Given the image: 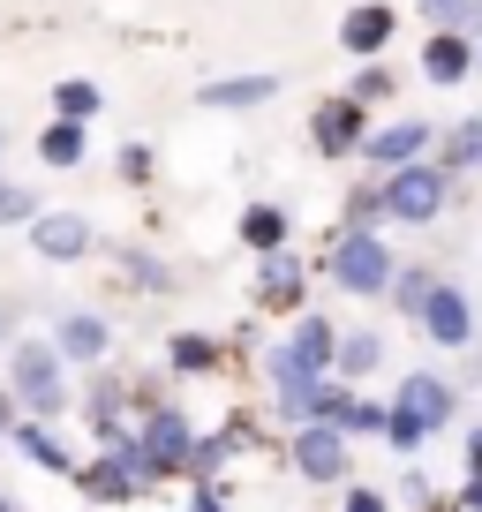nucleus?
<instances>
[{"label":"nucleus","mask_w":482,"mask_h":512,"mask_svg":"<svg viewBox=\"0 0 482 512\" xmlns=\"http://www.w3.org/2000/svg\"><path fill=\"white\" fill-rule=\"evenodd\" d=\"M317 272L332 279L339 294H354V302H377V294L392 287V272H400V256H392L385 226H339Z\"/></svg>","instance_id":"obj_1"},{"label":"nucleus","mask_w":482,"mask_h":512,"mask_svg":"<svg viewBox=\"0 0 482 512\" xmlns=\"http://www.w3.org/2000/svg\"><path fill=\"white\" fill-rule=\"evenodd\" d=\"M332 347H339L332 317L302 309V317H294V332L279 339L272 354H264V377H272V400H302L309 384H324V377H332Z\"/></svg>","instance_id":"obj_2"},{"label":"nucleus","mask_w":482,"mask_h":512,"mask_svg":"<svg viewBox=\"0 0 482 512\" xmlns=\"http://www.w3.org/2000/svg\"><path fill=\"white\" fill-rule=\"evenodd\" d=\"M8 400H16L23 422L68 415V362L53 354V339H16V354H8Z\"/></svg>","instance_id":"obj_3"},{"label":"nucleus","mask_w":482,"mask_h":512,"mask_svg":"<svg viewBox=\"0 0 482 512\" xmlns=\"http://www.w3.org/2000/svg\"><path fill=\"white\" fill-rule=\"evenodd\" d=\"M445 204H452V174L430 159L377 174V226H437Z\"/></svg>","instance_id":"obj_4"},{"label":"nucleus","mask_w":482,"mask_h":512,"mask_svg":"<svg viewBox=\"0 0 482 512\" xmlns=\"http://www.w3.org/2000/svg\"><path fill=\"white\" fill-rule=\"evenodd\" d=\"M129 445L144 452L151 482H174V475H189V452H196V422L181 415L174 400H144V407H136V430H129Z\"/></svg>","instance_id":"obj_5"},{"label":"nucleus","mask_w":482,"mask_h":512,"mask_svg":"<svg viewBox=\"0 0 482 512\" xmlns=\"http://www.w3.org/2000/svg\"><path fill=\"white\" fill-rule=\"evenodd\" d=\"M68 482H76L91 505H136V497L159 490L151 467H144V452H136L129 437H121V445H98L91 460H76V475H68Z\"/></svg>","instance_id":"obj_6"},{"label":"nucleus","mask_w":482,"mask_h":512,"mask_svg":"<svg viewBox=\"0 0 482 512\" xmlns=\"http://www.w3.org/2000/svg\"><path fill=\"white\" fill-rule=\"evenodd\" d=\"M392 422H407L422 445L445 437L452 422H460V392H452V377H437V369H407V377L392 384Z\"/></svg>","instance_id":"obj_7"},{"label":"nucleus","mask_w":482,"mask_h":512,"mask_svg":"<svg viewBox=\"0 0 482 512\" xmlns=\"http://www.w3.org/2000/svg\"><path fill=\"white\" fill-rule=\"evenodd\" d=\"M287 460H294V475L317 482V490H347L354 482V437H339L332 422H294Z\"/></svg>","instance_id":"obj_8"},{"label":"nucleus","mask_w":482,"mask_h":512,"mask_svg":"<svg viewBox=\"0 0 482 512\" xmlns=\"http://www.w3.org/2000/svg\"><path fill=\"white\" fill-rule=\"evenodd\" d=\"M370 106H354L347 91L339 98H317V106H309V144L324 151V159H362V136H370Z\"/></svg>","instance_id":"obj_9"},{"label":"nucleus","mask_w":482,"mask_h":512,"mask_svg":"<svg viewBox=\"0 0 482 512\" xmlns=\"http://www.w3.org/2000/svg\"><path fill=\"white\" fill-rule=\"evenodd\" d=\"M23 234H31V256H46V264H83V256L106 249V241H98V226L83 219V211H38Z\"/></svg>","instance_id":"obj_10"},{"label":"nucleus","mask_w":482,"mask_h":512,"mask_svg":"<svg viewBox=\"0 0 482 512\" xmlns=\"http://www.w3.org/2000/svg\"><path fill=\"white\" fill-rule=\"evenodd\" d=\"M422 339L430 347H445V354H460L467 339H475V302H467V287H452V279H437L430 287V302H422Z\"/></svg>","instance_id":"obj_11"},{"label":"nucleus","mask_w":482,"mask_h":512,"mask_svg":"<svg viewBox=\"0 0 482 512\" xmlns=\"http://www.w3.org/2000/svg\"><path fill=\"white\" fill-rule=\"evenodd\" d=\"M257 309H272V317H302V302H309V264L294 249H279V256H257V294H249Z\"/></svg>","instance_id":"obj_12"},{"label":"nucleus","mask_w":482,"mask_h":512,"mask_svg":"<svg viewBox=\"0 0 482 512\" xmlns=\"http://www.w3.org/2000/svg\"><path fill=\"white\" fill-rule=\"evenodd\" d=\"M430 144H437V128H430V121H377L370 136H362V159H370L377 174H392V166L430 159Z\"/></svg>","instance_id":"obj_13"},{"label":"nucleus","mask_w":482,"mask_h":512,"mask_svg":"<svg viewBox=\"0 0 482 512\" xmlns=\"http://www.w3.org/2000/svg\"><path fill=\"white\" fill-rule=\"evenodd\" d=\"M83 422H91L98 445H121V437L136 430V415H129V384L113 377V369H91V392H83Z\"/></svg>","instance_id":"obj_14"},{"label":"nucleus","mask_w":482,"mask_h":512,"mask_svg":"<svg viewBox=\"0 0 482 512\" xmlns=\"http://www.w3.org/2000/svg\"><path fill=\"white\" fill-rule=\"evenodd\" d=\"M53 354H61V362H76V369H106L113 324L98 317V309H68V317L53 324Z\"/></svg>","instance_id":"obj_15"},{"label":"nucleus","mask_w":482,"mask_h":512,"mask_svg":"<svg viewBox=\"0 0 482 512\" xmlns=\"http://www.w3.org/2000/svg\"><path fill=\"white\" fill-rule=\"evenodd\" d=\"M392 31H400L392 0H362V8H347V16H339V53H354V61H377V53L392 46Z\"/></svg>","instance_id":"obj_16"},{"label":"nucleus","mask_w":482,"mask_h":512,"mask_svg":"<svg viewBox=\"0 0 482 512\" xmlns=\"http://www.w3.org/2000/svg\"><path fill=\"white\" fill-rule=\"evenodd\" d=\"M385 332L377 324H354V332H339V347H332V377L339 384H362V377H377L385 369Z\"/></svg>","instance_id":"obj_17"},{"label":"nucleus","mask_w":482,"mask_h":512,"mask_svg":"<svg viewBox=\"0 0 482 512\" xmlns=\"http://www.w3.org/2000/svg\"><path fill=\"white\" fill-rule=\"evenodd\" d=\"M279 98V76H211L196 83V106L211 113H249V106H272Z\"/></svg>","instance_id":"obj_18"},{"label":"nucleus","mask_w":482,"mask_h":512,"mask_svg":"<svg viewBox=\"0 0 482 512\" xmlns=\"http://www.w3.org/2000/svg\"><path fill=\"white\" fill-rule=\"evenodd\" d=\"M422 76H430L437 91L467 83V76H475V38H467V31H437L430 46H422Z\"/></svg>","instance_id":"obj_19"},{"label":"nucleus","mask_w":482,"mask_h":512,"mask_svg":"<svg viewBox=\"0 0 482 512\" xmlns=\"http://www.w3.org/2000/svg\"><path fill=\"white\" fill-rule=\"evenodd\" d=\"M234 234H241V249L249 256H279V249H294V219H287V204H249L234 219Z\"/></svg>","instance_id":"obj_20"},{"label":"nucleus","mask_w":482,"mask_h":512,"mask_svg":"<svg viewBox=\"0 0 482 512\" xmlns=\"http://www.w3.org/2000/svg\"><path fill=\"white\" fill-rule=\"evenodd\" d=\"M430 166H445L452 181L460 174H482V113H467V121H452L445 136L430 144Z\"/></svg>","instance_id":"obj_21"},{"label":"nucleus","mask_w":482,"mask_h":512,"mask_svg":"<svg viewBox=\"0 0 482 512\" xmlns=\"http://www.w3.org/2000/svg\"><path fill=\"white\" fill-rule=\"evenodd\" d=\"M249 445H257V430H249V422H226V430L196 437V452H189V475H196V482H219V467L234 460V452H249Z\"/></svg>","instance_id":"obj_22"},{"label":"nucleus","mask_w":482,"mask_h":512,"mask_svg":"<svg viewBox=\"0 0 482 512\" xmlns=\"http://www.w3.org/2000/svg\"><path fill=\"white\" fill-rule=\"evenodd\" d=\"M8 445H16L31 467H46V475H76V452L61 445V430H53V422H16V437H8Z\"/></svg>","instance_id":"obj_23"},{"label":"nucleus","mask_w":482,"mask_h":512,"mask_svg":"<svg viewBox=\"0 0 482 512\" xmlns=\"http://www.w3.org/2000/svg\"><path fill=\"white\" fill-rule=\"evenodd\" d=\"M219 362H226V347L211 332H174L166 339V369H174V377H211Z\"/></svg>","instance_id":"obj_24"},{"label":"nucleus","mask_w":482,"mask_h":512,"mask_svg":"<svg viewBox=\"0 0 482 512\" xmlns=\"http://www.w3.org/2000/svg\"><path fill=\"white\" fill-rule=\"evenodd\" d=\"M38 159H46L53 174H68V166H83V159H91V128H83V121H53L46 136H38Z\"/></svg>","instance_id":"obj_25"},{"label":"nucleus","mask_w":482,"mask_h":512,"mask_svg":"<svg viewBox=\"0 0 482 512\" xmlns=\"http://www.w3.org/2000/svg\"><path fill=\"white\" fill-rule=\"evenodd\" d=\"M113 264H121V279H129V287L174 294V264H166V256H151V249H113Z\"/></svg>","instance_id":"obj_26"},{"label":"nucleus","mask_w":482,"mask_h":512,"mask_svg":"<svg viewBox=\"0 0 482 512\" xmlns=\"http://www.w3.org/2000/svg\"><path fill=\"white\" fill-rule=\"evenodd\" d=\"M53 113H61V121H83V128H91L98 113H106V91H98L91 76H68V83H53Z\"/></svg>","instance_id":"obj_27"},{"label":"nucleus","mask_w":482,"mask_h":512,"mask_svg":"<svg viewBox=\"0 0 482 512\" xmlns=\"http://www.w3.org/2000/svg\"><path fill=\"white\" fill-rule=\"evenodd\" d=\"M430 287H437V272H430V264H400L385 294H392V309H400V317L415 324V317H422V302H430Z\"/></svg>","instance_id":"obj_28"},{"label":"nucleus","mask_w":482,"mask_h":512,"mask_svg":"<svg viewBox=\"0 0 482 512\" xmlns=\"http://www.w3.org/2000/svg\"><path fill=\"white\" fill-rule=\"evenodd\" d=\"M38 211H46V204H38L31 181H8V174H0V226H31Z\"/></svg>","instance_id":"obj_29"},{"label":"nucleus","mask_w":482,"mask_h":512,"mask_svg":"<svg viewBox=\"0 0 482 512\" xmlns=\"http://www.w3.org/2000/svg\"><path fill=\"white\" fill-rule=\"evenodd\" d=\"M430 31H467V0H415Z\"/></svg>","instance_id":"obj_30"},{"label":"nucleus","mask_w":482,"mask_h":512,"mask_svg":"<svg viewBox=\"0 0 482 512\" xmlns=\"http://www.w3.org/2000/svg\"><path fill=\"white\" fill-rule=\"evenodd\" d=\"M347 98H354V106H377V98H392V68H377V61H370L362 76H354V91H347Z\"/></svg>","instance_id":"obj_31"},{"label":"nucleus","mask_w":482,"mask_h":512,"mask_svg":"<svg viewBox=\"0 0 482 512\" xmlns=\"http://www.w3.org/2000/svg\"><path fill=\"white\" fill-rule=\"evenodd\" d=\"M339 512H392V497L370 490V482H347V490H339Z\"/></svg>","instance_id":"obj_32"},{"label":"nucleus","mask_w":482,"mask_h":512,"mask_svg":"<svg viewBox=\"0 0 482 512\" xmlns=\"http://www.w3.org/2000/svg\"><path fill=\"white\" fill-rule=\"evenodd\" d=\"M121 181H129V189L151 181V144H121Z\"/></svg>","instance_id":"obj_33"},{"label":"nucleus","mask_w":482,"mask_h":512,"mask_svg":"<svg viewBox=\"0 0 482 512\" xmlns=\"http://www.w3.org/2000/svg\"><path fill=\"white\" fill-rule=\"evenodd\" d=\"M339 226H377V181L347 196V219H339Z\"/></svg>","instance_id":"obj_34"},{"label":"nucleus","mask_w":482,"mask_h":512,"mask_svg":"<svg viewBox=\"0 0 482 512\" xmlns=\"http://www.w3.org/2000/svg\"><path fill=\"white\" fill-rule=\"evenodd\" d=\"M189 512H226V497L211 490V482H196V490H189Z\"/></svg>","instance_id":"obj_35"},{"label":"nucleus","mask_w":482,"mask_h":512,"mask_svg":"<svg viewBox=\"0 0 482 512\" xmlns=\"http://www.w3.org/2000/svg\"><path fill=\"white\" fill-rule=\"evenodd\" d=\"M16 422H23V415H16V400H8V384H0V445L16 437Z\"/></svg>","instance_id":"obj_36"},{"label":"nucleus","mask_w":482,"mask_h":512,"mask_svg":"<svg viewBox=\"0 0 482 512\" xmlns=\"http://www.w3.org/2000/svg\"><path fill=\"white\" fill-rule=\"evenodd\" d=\"M467 482H482V430H467Z\"/></svg>","instance_id":"obj_37"},{"label":"nucleus","mask_w":482,"mask_h":512,"mask_svg":"<svg viewBox=\"0 0 482 512\" xmlns=\"http://www.w3.org/2000/svg\"><path fill=\"white\" fill-rule=\"evenodd\" d=\"M482 31V0H467V38H475Z\"/></svg>","instance_id":"obj_38"},{"label":"nucleus","mask_w":482,"mask_h":512,"mask_svg":"<svg viewBox=\"0 0 482 512\" xmlns=\"http://www.w3.org/2000/svg\"><path fill=\"white\" fill-rule=\"evenodd\" d=\"M0 512H23V505H16V497H8V490H0Z\"/></svg>","instance_id":"obj_39"},{"label":"nucleus","mask_w":482,"mask_h":512,"mask_svg":"<svg viewBox=\"0 0 482 512\" xmlns=\"http://www.w3.org/2000/svg\"><path fill=\"white\" fill-rule=\"evenodd\" d=\"M0 339H8V309H0Z\"/></svg>","instance_id":"obj_40"},{"label":"nucleus","mask_w":482,"mask_h":512,"mask_svg":"<svg viewBox=\"0 0 482 512\" xmlns=\"http://www.w3.org/2000/svg\"><path fill=\"white\" fill-rule=\"evenodd\" d=\"M475 76H482V46H475Z\"/></svg>","instance_id":"obj_41"},{"label":"nucleus","mask_w":482,"mask_h":512,"mask_svg":"<svg viewBox=\"0 0 482 512\" xmlns=\"http://www.w3.org/2000/svg\"><path fill=\"white\" fill-rule=\"evenodd\" d=\"M0 151H8V136H0Z\"/></svg>","instance_id":"obj_42"}]
</instances>
